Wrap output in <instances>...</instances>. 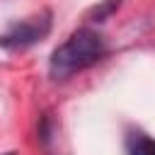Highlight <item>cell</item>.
<instances>
[{
  "label": "cell",
  "instance_id": "cell-3",
  "mask_svg": "<svg viewBox=\"0 0 155 155\" xmlns=\"http://www.w3.org/2000/svg\"><path fill=\"white\" fill-rule=\"evenodd\" d=\"M128 155H155V140L145 133H131L126 140Z\"/></svg>",
  "mask_w": 155,
  "mask_h": 155
},
{
  "label": "cell",
  "instance_id": "cell-4",
  "mask_svg": "<svg viewBox=\"0 0 155 155\" xmlns=\"http://www.w3.org/2000/svg\"><path fill=\"white\" fill-rule=\"evenodd\" d=\"M119 2H121V0H107V2H102L99 7H94V10H92V17H94L97 22H102L107 15H111V12L119 7Z\"/></svg>",
  "mask_w": 155,
  "mask_h": 155
},
{
  "label": "cell",
  "instance_id": "cell-5",
  "mask_svg": "<svg viewBox=\"0 0 155 155\" xmlns=\"http://www.w3.org/2000/svg\"><path fill=\"white\" fill-rule=\"evenodd\" d=\"M7 155H12V153H7Z\"/></svg>",
  "mask_w": 155,
  "mask_h": 155
},
{
  "label": "cell",
  "instance_id": "cell-2",
  "mask_svg": "<svg viewBox=\"0 0 155 155\" xmlns=\"http://www.w3.org/2000/svg\"><path fill=\"white\" fill-rule=\"evenodd\" d=\"M51 29V19L48 15L41 17H29L19 24H12L2 36H0V46L5 48H27L36 41H41Z\"/></svg>",
  "mask_w": 155,
  "mask_h": 155
},
{
  "label": "cell",
  "instance_id": "cell-1",
  "mask_svg": "<svg viewBox=\"0 0 155 155\" xmlns=\"http://www.w3.org/2000/svg\"><path fill=\"white\" fill-rule=\"evenodd\" d=\"M107 53V44L102 39V34H97L94 29H78L70 34V39L65 44H61L53 56H51V78L53 80H65L90 65H94L102 56Z\"/></svg>",
  "mask_w": 155,
  "mask_h": 155
}]
</instances>
